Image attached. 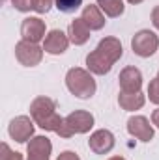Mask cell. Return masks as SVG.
<instances>
[{"label": "cell", "mask_w": 159, "mask_h": 160, "mask_svg": "<svg viewBox=\"0 0 159 160\" xmlns=\"http://www.w3.org/2000/svg\"><path fill=\"white\" fill-rule=\"evenodd\" d=\"M30 118L34 119V123L47 130V132H54L60 136L62 127H64V118H60L56 114V101L51 97L40 95L30 102Z\"/></svg>", "instance_id": "6da1fadb"}, {"label": "cell", "mask_w": 159, "mask_h": 160, "mask_svg": "<svg viewBox=\"0 0 159 160\" xmlns=\"http://www.w3.org/2000/svg\"><path fill=\"white\" fill-rule=\"evenodd\" d=\"M66 86L69 93L75 95L77 99H92L97 89L94 75L82 67H71L66 73Z\"/></svg>", "instance_id": "7a4b0ae2"}, {"label": "cell", "mask_w": 159, "mask_h": 160, "mask_svg": "<svg viewBox=\"0 0 159 160\" xmlns=\"http://www.w3.org/2000/svg\"><path fill=\"white\" fill-rule=\"evenodd\" d=\"M94 127V116L86 110H75L64 118V127L60 138H71L75 134H86Z\"/></svg>", "instance_id": "3957f363"}, {"label": "cell", "mask_w": 159, "mask_h": 160, "mask_svg": "<svg viewBox=\"0 0 159 160\" xmlns=\"http://www.w3.org/2000/svg\"><path fill=\"white\" fill-rule=\"evenodd\" d=\"M159 48V38L152 30H139L131 39V50L139 58H150Z\"/></svg>", "instance_id": "277c9868"}, {"label": "cell", "mask_w": 159, "mask_h": 160, "mask_svg": "<svg viewBox=\"0 0 159 160\" xmlns=\"http://www.w3.org/2000/svg\"><path fill=\"white\" fill-rule=\"evenodd\" d=\"M34 130H36V123L28 116H17L8 125V134L17 143H28L34 138Z\"/></svg>", "instance_id": "5b68a950"}, {"label": "cell", "mask_w": 159, "mask_h": 160, "mask_svg": "<svg viewBox=\"0 0 159 160\" xmlns=\"http://www.w3.org/2000/svg\"><path fill=\"white\" fill-rule=\"evenodd\" d=\"M43 47H40L38 43H30V41L21 39L15 45V58L21 65L25 67H36L40 65L43 60Z\"/></svg>", "instance_id": "8992f818"}, {"label": "cell", "mask_w": 159, "mask_h": 160, "mask_svg": "<svg viewBox=\"0 0 159 160\" xmlns=\"http://www.w3.org/2000/svg\"><path fill=\"white\" fill-rule=\"evenodd\" d=\"M114 143H116V138H114V134L109 128H97V130H94L90 134V140H88V147L96 155H107V153H111L114 149Z\"/></svg>", "instance_id": "52a82bcc"}, {"label": "cell", "mask_w": 159, "mask_h": 160, "mask_svg": "<svg viewBox=\"0 0 159 160\" xmlns=\"http://www.w3.org/2000/svg\"><path fill=\"white\" fill-rule=\"evenodd\" d=\"M127 132L146 143L154 140V125H150V119L144 116H131L127 119Z\"/></svg>", "instance_id": "ba28073f"}, {"label": "cell", "mask_w": 159, "mask_h": 160, "mask_svg": "<svg viewBox=\"0 0 159 160\" xmlns=\"http://www.w3.org/2000/svg\"><path fill=\"white\" fill-rule=\"evenodd\" d=\"M47 28H45V22L41 21L40 17H26L23 22H21V38L25 41H30V43H40L45 39V34Z\"/></svg>", "instance_id": "9c48e42d"}, {"label": "cell", "mask_w": 159, "mask_h": 160, "mask_svg": "<svg viewBox=\"0 0 159 160\" xmlns=\"http://www.w3.org/2000/svg\"><path fill=\"white\" fill-rule=\"evenodd\" d=\"M52 143L47 136H34L26 143V160H51Z\"/></svg>", "instance_id": "30bf717a"}, {"label": "cell", "mask_w": 159, "mask_h": 160, "mask_svg": "<svg viewBox=\"0 0 159 160\" xmlns=\"http://www.w3.org/2000/svg\"><path fill=\"white\" fill-rule=\"evenodd\" d=\"M69 38L68 34H64L62 30H51L47 32L45 39H43V50L47 54H52V56H60L68 50L69 47Z\"/></svg>", "instance_id": "8fae6325"}, {"label": "cell", "mask_w": 159, "mask_h": 160, "mask_svg": "<svg viewBox=\"0 0 159 160\" xmlns=\"http://www.w3.org/2000/svg\"><path fill=\"white\" fill-rule=\"evenodd\" d=\"M120 82V89L127 91V93H139L142 88V73L140 69H137L135 65H127L122 69L118 77Z\"/></svg>", "instance_id": "7c38bea8"}, {"label": "cell", "mask_w": 159, "mask_h": 160, "mask_svg": "<svg viewBox=\"0 0 159 160\" xmlns=\"http://www.w3.org/2000/svg\"><path fill=\"white\" fill-rule=\"evenodd\" d=\"M112 62L99 50V48H96V50H92L88 56H86V69L92 73V75H99V77H103V75H107V73H111V69H112Z\"/></svg>", "instance_id": "4fadbf2b"}, {"label": "cell", "mask_w": 159, "mask_h": 160, "mask_svg": "<svg viewBox=\"0 0 159 160\" xmlns=\"http://www.w3.org/2000/svg\"><path fill=\"white\" fill-rule=\"evenodd\" d=\"M80 19L86 22V26H88L92 32H94V30H101V28L105 26V13H103L101 8L96 6V4H88V6H84Z\"/></svg>", "instance_id": "5bb4252c"}, {"label": "cell", "mask_w": 159, "mask_h": 160, "mask_svg": "<svg viewBox=\"0 0 159 160\" xmlns=\"http://www.w3.org/2000/svg\"><path fill=\"white\" fill-rule=\"evenodd\" d=\"M90 28L86 26V22L82 21V19H73L71 22H69V26H68V38L69 41L75 45V47H80V45H84L86 41L90 39Z\"/></svg>", "instance_id": "9a60e30c"}, {"label": "cell", "mask_w": 159, "mask_h": 160, "mask_svg": "<svg viewBox=\"0 0 159 160\" xmlns=\"http://www.w3.org/2000/svg\"><path fill=\"white\" fill-rule=\"evenodd\" d=\"M96 48H99L112 63H116L120 58L123 56V47H122V43H120L118 38H112V36H109V38H103V39L97 43V47Z\"/></svg>", "instance_id": "2e32d148"}, {"label": "cell", "mask_w": 159, "mask_h": 160, "mask_svg": "<svg viewBox=\"0 0 159 160\" xmlns=\"http://www.w3.org/2000/svg\"><path fill=\"white\" fill-rule=\"evenodd\" d=\"M146 102V95H142V91L139 93H127V91H120L118 95V104L120 108H123L125 112H135L140 110Z\"/></svg>", "instance_id": "e0dca14e"}, {"label": "cell", "mask_w": 159, "mask_h": 160, "mask_svg": "<svg viewBox=\"0 0 159 160\" xmlns=\"http://www.w3.org/2000/svg\"><path fill=\"white\" fill-rule=\"evenodd\" d=\"M97 6L101 8V11L111 17V19H116L123 13L125 6H123V0H97Z\"/></svg>", "instance_id": "ac0fdd59"}, {"label": "cell", "mask_w": 159, "mask_h": 160, "mask_svg": "<svg viewBox=\"0 0 159 160\" xmlns=\"http://www.w3.org/2000/svg\"><path fill=\"white\" fill-rule=\"evenodd\" d=\"M54 6L62 13H75L82 6V0H54Z\"/></svg>", "instance_id": "d6986e66"}, {"label": "cell", "mask_w": 159, "mask_h": 160, "mask_svg": "<svg viewBox=\"0 0 159 160\" xmlns=\"http://www.w3.org/2000/svg\"><path fill=\"white\" fill-rule=\"evenodd\" d=\"M148 99H150V102H154V104L159 106V71H157V77L152 80L150 86H148Z\"/></svg>", "instance_id": "ffe728a7"}, {"label": "cell", "mask_w": 159, "mask_h": 160, "mask_svg": "<svg viewBox=\"0 0 159 160\" xmlns=\"http://www.w3.org/2000/svg\"><path fill=\"white\" fill-rule=\"evenodd\" d=\"M0 160H25L21 153L17 151H11L8 143H2L0 145Z\"/></svg>", "instance_id": "44dd1931"}, {"label": "cell", "mask_w": 159, "mask_h": 160, "mask_svg": "<svg viewBox=\"0 0 159 160\" xmlns=\"http://www.w3.org/2000/svg\"><path fill=\"white\" fill-rule=\"evenodd\" d=\"M52 6H54V0H34V11L40 15L49 13Z\"/></svg>", "instance_id": "7402d4cb"}, {"label": "cell", "mask_w": 159, "mask_h": 160, "mask_svg": "<svg viewBox=\"0 0 159 160\" xmlns=\"http://www.w3.org/2000/svg\"><path fill=\"white\" fill-rule=\"evenodd\" d=\"M11 4L21 13H28V11L34 9V0H11Z\"/></svg>", "instance_id": "603a6c76"}, {"label": "cell", "mask_w": 159, "mask_h": 160, "mask_svg": "<svg viewBox=\"0 0 159 160\" xmlns=\"http://www.w3.org/2000/svg\"><path fill=\"white\" fill-rule=\"evenodd\" d=\"M56 160H80V157L77 153H73V151H62Z\"/></svg>", "instance_id": "cb8c5ba5"}, {"label": "cell", "mask_w": 159, "mask_h": 160, "mask_svg": "<svg viewBox=\"0 0 159 160\" xmlns=\"http://www.w3.org/2000/svg\"><path fill=\"white\" fill-rule=\"evenodd\" d=\"M152 24H154V28L159 30V6H156L152 9Z\"/></svg>", "instance_id": "d4e9b609"}, {"label": "cell", "mask_w": 159, "mask_h": 160, "mask_svg": "<svg viewBox=\"0 0 159 160\" xmlns=\"http://www.w3.org/2000/svg\"><path fill=\"white\" fill-rule=\"evenodd\" d=\"M152 125L159 128V108H156V110L152 112Z\"/></svg>", "instance_id": "484cf974"}, {"label": "cell", "mask_w": 159, "mask_h": 160, "mask_svg": "<svg viewBox=\"0 0 159 160\" xmlns=\"http://www.w3.org/2000/svg\"><path fill=\"white\" fill-rule=\"evenodd\" d=\"M127 2H129V4H135V6H137V4H140V2H144V0H127Z\"/></svg>", "instance_id": "4316f807"}, {"label": "cell", "mask_w": 159, "mask_h": 160, "mask_svg": "<svg viewBox=\"0 0 159 160\" xmlns=\"http://www.w3.org/2000/svg\"><path fill=\"white\" fill-rule=\"evenodd\" d=\"M107 160H125L123 157H111V158H107Z\"/></svg>", "instance_id": "83f0119b"}]
</instances>
